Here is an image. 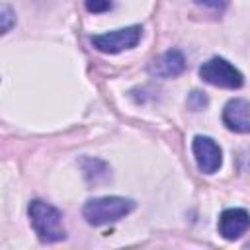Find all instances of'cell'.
Returning a JSON list of instances; mask_svg holds the SVG:
<instances>
[{
    "label": "cell",
    "instance_id": "10",
    "mask_svg": "<svg viewBox=\"0 0 250 250\" xmlns=\"http://www.w3.org/2000/svg\"><path fill=\"white\" fill-rule=\"evenodd\" d=\"M207 104H209L207 96H205L203 92H199V90H193V92L188 96V107H189V109H193V111L203 109Z\"/></svg>",
    "mask_w": 250,
    "mask_h": 250
},
{
    "label": "cell",
    "instance_id": "3",
    "mask_svg": "<svg viewBox=\"0 0 250 250\" xmlns=\"http://www.w3.org/2000/svg\"><path fill=\"white\" fill-rule=\"evenodd\" d=\"M199 78L211 86L236 90L244 84L242 72L223 57H211L199 66Z\"/></svg>",
    "mask_w": 250,
    "mask_h": 250
},
{
    "label": "cell",
    "instance_id": "2",
    "mask_svg": "<svg viewBox=\"0 0 250 250\" xmlns=\"http://www.w3.org/2000/svg\"><path fill=\"white\" fill-rule=\"evenodd\" d=\"M135 209V201L119 195H104V197H94L88 199L82 207V215L88 225L100 227L107 223H115L129 215Z\"/></svg>",
    "mask_w": 250,
    "mask_h": 250
},
{
    "label": "cell",
    "instance_id": "13",
    "mask_svg": "<svg viewBox=\"0 0 250 250\" xmlns=\"http://www.w3.org/2000/svg\"><path fill=\"white\" fill-rule=\"evenodd\" d=\"M197 6L201 8H207V10H215V12H221L229 6V0H195Z\"/></svg>",
    "mask_w": 250,
    "mask_h": 250
},
{
    "label": "cell",
    "instance_id": "12",
    "mask_svg": "<svg viewBox=\"0 0 250 250\" xmlns=\"http://www.w3.org/2000/svg\"><path fill=\"white\" fill-rule=\"evenodd\" d=\"M0 20H2V33H8L12 29V25H16V14L12 12L10 6H2Z\"/></svg>",
    "mask_w": 250,
    "mask_h": 250
},
{
    "label": "cell",
    "instance_id": "7",
    "mask_svg": "<svg viewBox=\"0 0 250 250\" xmlns=\"http://www.w3.org/2000/svg\"><path fill=\"white\" fill-rule=\"evenodd\" d=\"M223 123L234 133H250V102L232 98L223 107Z\"/></svg>",
    "mask_w": 250,
    "mask_h": 250
},
{
    "label": "cell",
    "instance_id": "9",
    "mask_svg": "<svg viewBox=\"0 0 250 250\" xmlns=\"http://www.w3.org/2000/svg\"><path fill=\"white\" fill-rule=\"evenodd\" d=\"M82 170H84V176L90 180V182H100V180H105L107 178V174H109V170H98V166H102L104 162L102 160H98V158H82Z\"/></svg>",
    "mask_w": 250,
    "mask_h": 250
},
{
    "label": "cell",
    "instance_id": "8",
    "mask_svg": "<svg viewBox=\"0 0 250 250\" xmlns=\"http://www.w3.org/2000/svg\"><path fill=\"white\" fill-rule=\"evenodd\" d=\"M186 70V57L180 49H168L148 64V72L160 78H174Z\"/></svg>",
    "mask_w": 250,
    "mask_h": 250
},
{
    "label": "cell",
    "instance_id": "4",
    "mask_svg": "<svg viewBox=\"0 0 250 250\" xmlns=\"http://www.w3.org/2000/svg\"><path fill=\"white\" fill-rule=\"evenodd\" d=\"M143 35V27L141 25H127L121 29H113L107 33H100V35H92V45L100 51V53H107V55H115L121 53L125 49H133Z\"/></svg>",
    "mask_w": 250,
    "mask_h": 250
},
{
    "label": "cell",
    "instance_id": "6",
    "mask_svg": "<svg viewBox=\"0 0 250 250\" xmlns=\"http://www.w3.org/2000/svg\"><path fill=\"white\" fill-rule=\"evenodd\" d=\"M250 229V213L240 207L225 209L219 217V234L225 240H236Z\"/></svg>",
    "mask_w": 250,
    "mask_h": 250
},
{
    "label": "cell",
    "instance_id": "1",
    "mask_svg": "<svg viewBox=\"0 0 250 250\" xmlns=\"http://www.w3.org/2000/svg\"><path fill=\"white\" fill-rule=\"evenodd\" d=\"M27 215H29V223L37 238L43 244H51V242H59L66 238V230L62 225V213L51 203L33 199L27 207Z\"/></svg>",
    "mask_w": 250,
    "mask_h": 250
},
{
    "label": "cell",
    "instance_id": "5",
    "mask_svg": "<svg viewBox=\"0 0 250 250\" xmlns=\"http://www.w3.org/2000/svg\"><path fill=\"white\" fill-rule=\"evenodd\" d=\"M191 150H193L197 168L203 174H215L221 168V164H223V150H221V146L211 137H203V135L193 137Z\"/></svg>",
    "mask_w": 250,
    "mask_h": 250
},
{
    "label": "cell",
    "instance_id": "11",
    "mask_svg": "<svg viewBox=\"0 0 250 250\" xmlns=\"http://www.w3.org/2000/svg\"><path fill=\"white\" fill-rule=\"evenodd\" d=\"M84 6L90 14H104V12L111 10L113 2L111 0H84Z\"/></svg>",
    "mask_w": 250,
    "mask_h": 250
}]
</instances>
